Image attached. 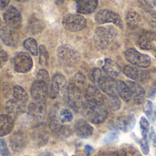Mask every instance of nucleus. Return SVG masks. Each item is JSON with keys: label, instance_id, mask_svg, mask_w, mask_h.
Returning a JSON list of instances; mask_svg holds the SVG:
<instances>
[{"label": "nucleus", "instance_id": "obj_1", "mask_svg": "<svg viewBox=\"0 0 156 156\" xmlns=\"http://www.w3.org/2000/svg\"><path fill=\"white\" fill-rule=\"evenodd\" d=\"M82 110L87 119L95 124L102 123L108 116L104 102H85Z\"/></svg>", "mask_w": 156, "mask_h": 156}, {"label": "nucleus", "instance_id": "obj_2", "mask_svg": "<svg viewBox=\"0 0 156 156\" xmlns=\"http://www.w3.org/2000/svg\"><path fill=\"white\" fill-rule=\"evenodd\" d=\"M116 30L112 27H97L94 33V42L100 48H106L116 37Z\"/></svg>", "mask_w": 156, "mask_h": 156}, {"label": "nucleus", "instance_id": "obj_3", "mask_svg": "<svg viewBox=\"0 0 156 156\" xmlns=\"http://www.w3.org/2000/svg\"><path fill=\"white\" fill-rule=\"evenodd\" d=\"M66 98L68 104L75 112H80L83 109L85 103L83 102V95L77 84L71 83L68 86L66 91Z\"/></svg>", "mask_w": 156, "mask_h": 156}, {"label": "nucleus", "instance_id": "obj_4", "mask_svg": "<svg viewBox=\"0 0 156 156\" xmlns=\"http://www.w3.org/2000/svg\"><path fill=\"white\" fill-rule=\"evenodd\" d=\"M58 58L59 61L68 67H72L76 65L80 60V54L69 46H60L57 51Z\"/></svg>", "mask_w": 156, "mask_h": 156}, {"label": "nucleus", "instance_id": "obj_5", "mask_svg": "<svg viewBox=\"0 0 156 156\" xmlns=\"http://www.w3.org/2000/svg\"><path fill=\"white\" fill-rule=\"evenodd\" d=\"M63 27L71 32H77L84 29L87 26V20L84 16L77 14H68L62 19Z\"/></svg>", "mask_w": 156, "mask_h": 156}, {"label": "nucleus", "instance_id": "obj_6", "mask_svg": "<svg viewBox=\"0 0 156 156\" xmlns=\"http://www.w3.org/2000/svg\"><path fill=\"white\" fill-rule=\"evenodd\" d=\"M124 56L127 61L138 68H147L151 64V58L148 55L142 54L133 48L127 49L124 52Z\"/></svg>", "mask_w": 156, "mask_h": 156}, {"label": "nucleus", "instance_id": "obj_7", "mask_svg": "<svg viewBox=\"0 0 156 156\" xmlns=\"http://www.w3.org/2000/svg\"><path fill=\"white\" fill-rule=\"evenodd\" d=\"M95 21L98 24H106V23H112L121 28H122V22L120 16L111 10L103 9L97 13L95 16Z\"/></svg>", "mask_w": 156, "mask_h": 156}, {"label": "nucleus", "instance_id": "obj_8", "mask_svg": "<svg viewBox=\"0 0 156 156\" xmlns=\"http://www.w3.org/2000/svg\"><path fill=\"white\" fill-rule=\"evenodd\" d=\"M123 73L126 77L137 83L144 82L150 79V72L135 66H125L123 69Z\"/></svg>", "mask_w": 156, "mask_h": 156}, {"label": "nucleus", "instance_id": "obj_9", "mask_svg": "<svg viewBox=\"0 0 156 156\" xmlns=\"http://www.w3.org/2000/svg\"><path fill=\"white\" fill-rule=\"evenodd\" d=\"M33 66V61L31 57L25 52L17 53L14 58V67L16 71L20 73L28 72Z\"/></svg>", "mask_w": 156, "mask_h": 156}, {"label": "nucleus", "instance_id": "obj_10", "mask_svg": "<svg viewBox=\"0 0 156 156\" xmlns=\"http://www.w3.org/2000/svg\"><path fill=\"white\" fill-rule=\"evenodd\" d=\"M96 86L108 96H118L116 80H114L113 78L108 76L106 73H103Z\"/></svg>", "mask_w": 156, "mask_h": 156}, {"label": "nucleus", "instance_id": "obj_11", "mask_svg": "<svg viewBox=\"0 0 156 156\" xmlns=\"http://www.w3.org/2000/svg\"><path fill=\"white\" fill-rule=\"evenodd\" d=\"M46 102L45 101H33L28 105L27 114L34 122H40L46 115Z\"/></svg>", "mask_w": 156, "mask_h": 156}, {"label": "nucleus", "instance_id": "obj_12", "mask_svg": "<svg viewBox=\"0 0 156 156\" xmlns=\"http://www.w3.org/2000/svg\"><path fill=\"white\" fill-rule=\"evenodd\" d=\"M4 20L7 24L8 27L13 28H18L21 26L22 17L20 12L13 5L7 7L5 11L4 12Z\"/></svg>", "mask_w": 156, "mask_h": 156}, {"label": "nucleus", "instance_id": "obj_13", "mask_svg": "<svg viewBox=\"0 0 156 156\" xmlns=\"http://www.w3.org/2000/svg\"><path fill=\"white\" fill-rule=\"evenodd\" d=\"M48 94V84L36 80L31 86V96L34 101H46V99Z\"/></svg>", "mask_w": 156, "mask_h": 156}, {"label": "nucleus", "instance_id": "obj_14", "mask_svg": "<svg viewBox=\"0 0 156 156\" xmlns=\"http://www.w3.org/2000/svg\"><path fill=\"white\" fill-rule=\"evenodd\" d=\"M138 45L142 49L156 51V34L146 31L138 38Z\"/></svg>", "mask_w": 156, "mask_h": 156}, {"label": "nucleus", "instance_id": "obj_15", "mask_svg": "<svg viewBox=\"0 0 156 156\" xmlns=\"http://www.w3.org/2000/svg\"><path fill=\"white\" fill-rule=\"evenodd\" d=\"M0 38L6 46L10 47L16 46L18 41V36L16 29L8 26L0 29Z\"/></svg>", "mask_w": 156, "mask_h": 156}, {"label": "nucleus", "instance_id": "obj_16", "mask_svg": "<svg viewBox=\"0 0 156 156\" xmlns=\"http://www.w3.org/2000/svg\"><path fill=\"white\" fill-rule=\"evenodd\" d=\"M65 85H66L65 77L60 73H56L53 76L51 80V83H50V89H49L50 98L51 99L57 98V96L58 95L60 90L65 87Z\"/></svg>", "mask_w": 156, "mask_h": 156}, {"label": "nucleus", "instance_id": "obj_17", "mask_svg": "<svg viewBox=\"0 0 156 156\" xmlns=\"http://www.w3.org/2000/svg\"><path fill=\"white\" fill-rule=\"evenodd\" d=\"M85 102H104L101 90L94 84H90L85 90Z\"/></svg>", "mask_w": 156, "mask_h": 156}, {"label": "nucleus", "instance_id": "obj_18", "mask_svg": "<svg viewBox=\"0 0 156 156\" xmlns=\"http://www.w3.org/2000/svg\"><path fill=\"white\" fill-rule=\"evenodd\" d=\"M48 126L51 132L55 134H58L59 131L61 130L62 122L59 118V112H58V106L55 105L50 111L49 117H48Z\"/></svg>", "mask_w": 156, "mask_h": 156}, {"label": "nucleus", "instance_id": "obj_19", "mask_svg": "<svg viewBox=\"0 0 156 156\" xmlns=\"http://www.w3.org/2000/svg\"><path fill=\"white\" fill-rule=\"evenodd\" d=\"M75 132L80 138H89L93 133V127L85 120H79L75 123Z\"/></svg>", "mask_w": 156, "mask_h": 156}, {"label": "nucleus", "instance_id": "obj_20", "mask_svg": "<svg viewBox=\"0 0 156 156\" xmlns=\"http://www.w3.org/2000/svg\"><path fill=\"white\" fill-rule=\"evenodd\" d=\"M127 85L129 86L132 92V99L136 104H141L145 98V91L144 88L137 82L134 81H127Z\"/></svg>", "mask_w": 156, "mask_h": 156}, {"label": "nucleus", "instance_id": "obj_21", "mask_svg": "<svg viewBox=\"0 0 156 156\" xmlns=\"http://www.w3.org/2000/svg\"><path fill=\"white\" fill-rule=\"evenodd\" d=\"M77 11L80 14H90L98 6L99 0H75Z\"/></svg>", "mask_w": 156, "mask_h": 156}, {"label": "nucleus", "instance_id": "obj_22", "mask_svg": "<svg viewBox=\"0 0 156 156\" xmlns=\"http://www.w3.org/2000/svg\"><path fill=\"white\" fill-rule=\"evenodd\" d=\"M135 125V118L133 115H129L125 118H119L113 124L114 131H123L129 132Z\"/></svg>", "mask_w": 156, "mask_h": 156}, {"label": "nucleus", "instance_id": "obj_23", "mask_svg": "<svg viewBox=\"0 0 156 156\" xmlns=\"http://www.w3.org/2000/svg\"><path fill=\"white\" fill-rule=\"evenodd\" d=\"M26 136L21 132L15 133L10 138V146L11 149L15 152H20L26 146Z\"/></svg>", "mask_w": 156, "mask_h": 156}, {"label": "nucleus", "instance_id": "obj_24", "mask_svg": "<svg viewBox=\"0 0 156 156\" xmlns=\"http://www.w3.org/2000/svg\"><path fill=\"white\" fill-rule=\"evenodd\" d=\"M102 68H103V72L106 73L111 78H117L121 73V69L119 65L115 61L110 58L104 59V64Z\"/></svg>", "mask_w": 156, "mask_h": 156}, {"label": "nucleus", "instance_id": "obj_25", "mask_svg": "<svg viewBox=\"0 0 156 156\" xmlns=\"http://www.w3.org/2000/svg\"><path fill=\"white\" fill-rule=\"evenodd\" d=\"M13 126V118H11L9 115H0V137L10 133Z\"/></svg>", "mask_w": 156, "mask_h": 156}, {"label": "nucleus", "instance_id": "obj_26", "mask_svg": "<svg viewBox=\"0 0 156 156\" xmlns=\"http://www.w3.org/2000/svg\"><path fill=\"white\" fill-rule=\"evenodd\" d=\"M116 86H117V94L119 97H121L124 101H130L132 99V92L127 85V83L122 81V80H117L116 81Z\"/></svg>", "mask_w": 156, "mask_h": 156}, {"label": "nucleus", "instance_id": "obj_27", "mask_svg": "<svg viewBox=\"0 0 156 156\" xmlns=\"http://www.w3.org/2000/svg\"><path fill=\"white\" fill-rule=\"evenodd\" d=\"M5 109L8 112V115L11 118H13V117H16V115H18L20 112H22V111L25 109V107L23 105H21L19 102H17L16 100H10L6 102Z\"/></svg>", "mask_w": 156, "mask_h": 156}, {"label": "nucleus", "instance_id": "obj_28", "mask_svg": "<svg viewBox=\"0 0 156 156\" xmlns=\"http://www.w3.org/2000/svg\"><path fill=\"white\" fill-rule=\"evenodd\" d=\"M13 95H14V100H16L17 102H19L24 107H26L27 102L28 101V97H27L26 90L22 87L16 86L13 90Z\"/></svg>", "mask_w": 156, "mask_h": 156}, {"label": "nucleus", "instance_id": "obj_29", "mask_svg": "<svg viewBox=\"0 0 156 156\" xmlns=\"http://www.w3.org/2000/svg\"><path fill=\"white\" fill-rule=\"evenodd\" d=\"M141 20H142V17L137 12L129 11L126 14V22H127L128 26L132 28L138 27L139 24L141 23Z\"/></svg>", "mask_w": 156, "mask_h": 156}, {"label": "nucleus", "instance_id": "obj_30", "mask_svg": "<svg viewBox=\"0 0 156 156\" xmlns=\"http://www.w3.org/2000/svg\"><path fill=\"white\" fill-rule=\"evenodd\" d=\"M143 12H144V16L148 22V24L153 27L156 29V13L153 10L148 8L147 6L143 7Z\"/></svg>", "mask_w": 156, "mask_h": 156}, {"label": "nucleus", "instance_id": "obj_31", "mask_svg": "<svg viewBox=\"0 0 156 156\" xmlns=\"http://www.w3.org/2000/svg\"><path fill=\"white\" fill-rule=\"evenodd\" d=\"M25 48L32 55L34 56H37L38 54V47H37V41L32 38V37H29V38H27L24 43H23Z\"/></svg>", "mask_w": 156, "mask_h": 156}, {"label": "nucleus", "instance_id": "obj_32", "mask_svg": "<svg viewBox=\"0 0 156 156\" xmlns=\"http://www.w3.org/2000/svg\"><path fill=\"white\" fill-rule=\"evenodd\" d=\"M34 138L35 141H37L39 145H44L48 142V133L47 131L41 127H37L36 131L34 132Z\"/></svg>", "mask_w": 156, "mask_h": 156}, {"label": "nucleus", "instance_id": "obj_33", "mask_svg": "<svg viewBox=\"0 0 156 156\" xmlns=\"http://www.w3.org/2000/svg\"><path fill=\"white\" fill-rule=\"evenodd\" d=\"M38 55H39V63L42 66H48V52L45 46L41 45L38 47Z\"/></svg>", "mask_w": 156, "mask_h": 156}, {"label": "nucleus", "instance_id": "obj_34", "mask_svg": "<svg viewBox=\"0 0 156 156\" xmlns=\"http://www.w3.org/2000/svg\"><path fill=\"white\" fill-rule=\"evenodd\" d=\"M140 127H141V131H142V135L144 139H148L149 136V122L145 117H142L141 121H140Z\"/></svg>", "mask_w": 156, "mask_h": 156}, {"label": "nucleus", "instance_id": "obj_35", "mask_svg": "<svg viewBox=\"0 0 156 156\" xmlns=\"http://www.w3.org/2000/svg\"><path fill=\"white\" fill-rule=\"evenodd\" d=\"M59 118H60V121H61L62 123L69 122L73 119V114H72V112L69 110L63 109V110H61L59 112Z\"/></svg>", "mask_w": 156, "mask_h": 156}, {"label": "nucleus", "instance_id": "obj_36", "mask_svg": "<svg viewBox=\"0 0 156 156\" xmlns=\"http://www.w3.org/2000/svg\"><path fill=\"white\" fill-rule=\"evenodd\" d=\"M108 104L111 109L113 111H117L121 107V101L119 96H108Z\"/></svg>", "mask_w": 156, "mask_h": 156}, {"label": "nucleus", "instance_id": "obj_37", "mask_svg": "<svg viewBox=\"0 0 156 156\" xmlns=\"http://www.w3.org/2000/svg\"><path fill=\"white\" fill-rule=\"evenodd\" d=\"M103 71L101 70L100 69H92L90 72V80L94 83V85L97 84V82L99 81V80L101 79V77L103 75Z\"/></svg>", "mask_w": 156, "mask_h": 156}, {"label": "nucleus", "instance_id": "obj_38", "mask_svg": "<svg viewBox=\"0 0 156 156\" xmlns=\"http://www.w3.org/2000/svg\"><path fill=\"white\" fill-rule=\"evenodd\" d=\"M154 105L153 102L151 101H146L145 105H144V113L146 114V116L152 121L153 117H154Z\"/></svg>", "mask_w": 156, "mask_h": 156}, {"label": "nucleus", "instance_id": "obj_39", "mask_svg": "<svg viewBox=\"0 0 156 156\" xmlns=\"http://www.w3.org/2000/svg\"><path fill=\"white\" fill-rule=\"evenodd\" d=\"M37 80H39V81H42V82H44L46 84H48V82H49V76H48V71L45 70V69H40L37 72Z\"/></svg>", "mask_w": 156, "mask_h": 156}, {"label": "nucleus", "instance_id": "obj_40", "mask_svg": "<svg viewBox=\"0 0 156 156\" xmlns=\"http://www.w3.org/2000/svg\"><path fill=\"white\" fill-rule=\"evenodd\" d=\"M139 144H140V146H141V149H142V152L144 153V154L147 155L149 154V143H148V140L146 139H141L139 141Z\"/></svg>", "mask_w": 156, "mask_h": 156}, {"label": "nucleus", "instance_id": "obj_41", "mask_svg": "<svg viewBox=\"0 0 156 156\" xmlns=\"http://www.w3.org/2000/svg\"><path fill=\"white\" fill-rule=\"evenodd\" d=\"M0 154L2 156H10L6 144L4 140H0Z\"/></svg>", "mask_w": 156, "mask_h": 156}, {"label": "nucleus", "instance_id": "obj_42", "mask_svg": "<svg viewBox=\"0 0 156 156\" xmlns=\"http://www.w3.org/2000/svg\"><path fill=\"white\" fill-rule=\"evenodd\" d=\"M6 61H7V54L0 46V69L5 66Z\"/></svg>", "mask_w": 156, "mask_h": 156}, {"label": "nucleus", "instance_id": "obj_43", "mask_svg": "<svg viewBox=\"0 0 156 156\" xmlns=\"http://www.w3.org/2000/svg\"><path fill=\"white\" fill-rule=\"evenodd\" d=\"M101 156H126V152L123 150H119V151H115V152L105 153Z\"/></svg>", "mask_w": 156, "mask_h": 156}, {"label": "nucleus", "instance_id": "obj_44", "mask_svg": "<svg viewBox=\"0 0 156 156\" xmlns=\"http://www.w3.org/2000/svg\"><path fill=\"white\" fill-rule=\"evenodd\" d=\"M116 138H117V132L113 131V132H112L110 134H108V135L105 137V139H104V143H106V144L112 143V142H113Z\"/></svg>", "mask_w": 156, "mask_h": 156}, {"label": "nucleus", "instance_id": "obj_45", "mask_svg": "<svg viewBox=\"0 0 156 156\" xmlns=\"http://www.w3.org/2000/svg\"><path fill=\"white\" fill-rule=\"evenodd\" d=\"M75 80H77V83H80V84H84V82H85V77L83 75H81L80 73H79L75 76Z\"/></svg>", "mask_w": 156, "mask_h": 156}, {"label": "nucleus", "instance_id": "obj_46", "mask_svg": "<svg viewBox=\"0 0 156 156\" xmlns=\"http://www.w3.org/2000/svg\"><path fill=\"white\" fill-rule=\"evenodd\" d=\"M35 22H36V25H37V24H40V23H41L40 21H38V20H37V19H35L33 22H31V25H33V27H34L32 28V31H33V33L35 32ZM39 31H40V30H39V29L37 27V26H36V33H37V32H39Z\"/></svg>", "mask_w": 156, "mask_h": 156}, {"label": "nucleus", "instance_id": "obj_47", "mask_svg": "<svg viewBox=\"0 0 156 156\" xmlns=\"http://www.w3.org/2000/svg\"><path fill=\"white\" fill-rule=\"evenodd\" d=\"M10 0H0V7L1 8H5L6 7V5L9 4Z\"/></svg>", "mask_w": 156, "mask_h": 156}, {"label": "nucleus", "instance_id": "obj_48", "mask_svg": "<svg viewBox=\"0 0 156 156\" xmlns=\"http://www.w3.org/2000/svg\"><path fill=\"white\" fill-rule=\"evenodd\" d=\"M86 150H87V153H88V155H90V152H91V150H92V148H91L90 146H89V145H87V146H86Z\"/></svg>", "mask_w": 156, "mask_h": 156}, {"label": "nucleus", "instance_id": "obj_49", "mask_svg": "<svg viewBox=\"0 0 156 156\" xmlns=\"http://www.w3.org/2000/svg\"><path fill=\"white\" fill-rule=\"evenodd\" d=\"M64 2V0H55V3L57 4V5H60V4H62Z\"/></svg>", "mask_w": 156, "mask_h": 156}, {"label": "nucleus", "instance_id": "obj_50", "mask_svg": "<svg viewBox=\"0 0 156 156\" xmlns=\"http://www.w3.org/2000/svg\"><path fill=\"white\" fill-rule=\"evenodd\" d=\"M154 145H155V147H156V135H155V137H154Z\"/></svg>", "mask_w": 156, "mask_h": 156}, {"label": "nucleus", "instance_id": "obj_51", "mask_svg": "<svg viewBox=\"0 0 156 156\" xmlns=\"http://www.w3.org/2000/svg\"><path fill=\"white\" fill-rule=\"evenodd\" d=\"M16 1H18V2H26L27 0H16Z\"/></svg>", "mask_w": 156, "mask_h": 156}, {"label": "nucleus", "instance_id": "obj_52", "mask_svg": "<svg viewBox=\"0 0 156 156\" xmlns=\"http://www.w3.org/2000/svg\"><path fill=\"white\" fill-rule=\"evenodd\" d=\"M155 118H156V112H155Z\"/></svg>", "mask_w": 156, "mask_h": 156}]
</instances>
